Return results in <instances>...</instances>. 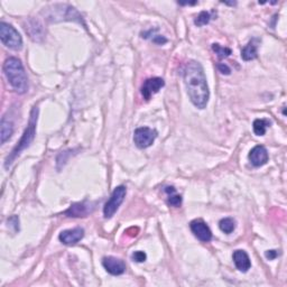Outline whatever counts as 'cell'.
<instances>
[{"label": "cell", "mask_w": 287, "mask_h": 287, "mask_svg": "<svg viewBox=\"0 0 287 287\" xmlns=\"http://www.w3.org/2000/svg\"><path fill=\"white\" fill-rule=\"evenodd\" d=\"M184 83L191 102L196 108L204 109L210 97L207 77L202 65L196 61H190L184 69Z\"/></svg>", "instance_id": "6da1fadb"}, {"label": "cell", "mask_w": 287, "mask_h": 287, "mask_svg": "<svg viewBox=\"0 0 287 287\" xmlns=\"http://www.w3.org/2000/svg\"><path fill=\"white\" fill-rule=\"evenodd\" d=\"M3 70L10 86L17 93L23 95L28 89V79L24 66L17 57H9L5 61Z\"/></svg>", "instance_id": "7a4b0ae2"}, {"label": "cell", "mask_w": 287, "mask_h": 287, "mask_svg": "<svg viewBox=\"0 0 287 287\" xmlns=\"http://www.w3.org/2000/svg\"><path fill=\"white\" fill-rule=\"evenodd\" d=\"M37 119H38V108L33 107L32 111H30V117L28 121V126L25 129V132L22 136V138L18 142V144L15 146V148L12 150L6 160H5V168L8 169L10 165L14 163V160L16 159L20 153L25 150L26 148L29 147V145L33 143L36 134V125H37Z\"/></svg>", "instance_id": "3957f363"}, {"label": "cell", "mask_w": 287, "mask_h": 287, "mask_svg": "<svg viewBox=\"0 0 287 287\" xmlns=\"http://www.w3.org/2000/svg\"><path fill=\"white\" fill-rule=\"evenodd\" d=\"M43 13L45 14V18L51 20V22L56 23L62 22V20H73V22H77L83 26H86L81 14L74 7H71L69 5L56 4L46 8Z\"/></svg>", "instance_id": "277c9868"}, {"label": "cell", "mask_w": 287, "mask_h": 287, "mask_svg": "<svg viewBox=\"0 0 287 287\" xmlns=\"http://www.w3.org/2000/svg\"><path fill=\"white\" fill-rule=\"evenodd\" d=\"M0 39H2L3 44L10 50L19 51L23 48L22 36L12 25L5 22L0 23Z\"/></svg>", "instance_id": "5b68a950"}, {"label": "cell", "mask_w": 287, "mask_h": 287, "mask_svg": "<svg viewBox=\"0 0 287 287\" xmlns=\"http://www.w3.org/2000/svg\"><path fill=\"white\" fill-rule=\"evenodd\" d=\"M126 193H127V189H126V186H124V185L117 186L116 189L113 190L110 199L107 201V203L104 204V208H103L104 218L110 219L114 216V213L117 212L119 207L121 206V203L124 202L125 197H126Z\"/></svg>", "instance_id": "8992f818"}, {"label": "cell", "mask_w": 287, "mask_h": 287, "mask_svg": "<svg viewBox=\"0 0 287 287\" xmlns=\"http://www.w3.org/2000/svg\"><path fill=\"white\" fill-rule=\"evenodd\" d=\"M157 137V132L148 127H140L135 130L134 142L138 148H147L152 146Z\"/></svg>", "instance_id": "52a82bcc"}, {"label": "cell", "mask_w": 287, "mask_h": 287, "mask_svg": "<svg viewBox=\"0 0 287 287\" xmlns=\"http://www.w3.org/2000/svg\"><path fill=\"white\" fill-rule=\"evenodd\" d=\"M191 231L193 234L200 240L202 242H209L211 241L212 239V232L210 230V228L208 227V224L201 220V219H197V220H193L190 224Z\"/></svg>", "instance_id": "ba28073f"}, {"label": "cell", "mask_w": 287, "mask_h": 287, "mask_svg": "<svg viewBox=\"0 0 287 287\" xmlns=\"http://www.w3.org/2000/svg\"><path fill=\"white\" fill-rule=\"evenodd\" d=\"M164 86L165 82L161 77H150V79H147L144 82L140 92H142V95L146 100L148 101L152 96L157 93Z\"/></svg>", "instance_id": "9c48e42d"}, {"label": "cell", "mask_w": 287, "mask_h": 287, "mask_svg": "<svg viewBox=\"0 0 287 287\" xmlns=\"http://www.w3.org/2000/svg\"><path fill=\"white\" fill-rule=\"evenodd\" d=\"M102 265L104 269L113 276L122 275L125 271H126V264H125L121 259L112 257V256L104 257L102 260Z\"/></svg>", "instance_id": "30bf717a"}, {"label": "cell", "mask_w": 287, "mask_h": 287, "mask_svg": "<svg viewBox=\"0 0 287 287\" xmlns=\"http://www.w3.org/2000/svg\"><path fill=\"white\" fill-rule=\"evenodd\" d=\"M93 204L91 202H79L72 204L67 210L64 212V215L66 217L70 218H83L87 217L89 213H91L93 211Z\"/></svg>", "instance_id": "8fae6325"}, {"label": "cell", "mask_w": 287, "mask_h": 287, "mask_svg": "<svg viewBox=\"0 0 287 287\" xmlns=\"http://www.w3.org/2000/svg\"><path fill=\"white\" fill-rule=\"evenodd\" d=\"M85 237V230L82 228H73L69 230H64L60 233V241L66 246L75 244Z\"/></svg>", "instance_id": "7c38bea8"}, {"label": "cell", "mask_w": 287, "mask_h": 287, "mask_svg": "<svg viewBox=\"0 0 287 287\" xmlns=\"http://www.w3.org/2000/svg\"><path fill=\"white\" fill-rule=\"evenodd\" d=\"M249 160L255 168H260L268 161V152L264 146H256L249 153Z\"/></svg>", "instance_id": "4fadbf2b"}, {"label": "cell", "mask_w": 287, "mask_h": 287, "mask_svg": "<svg viewBox=\"0 0 287 287\" xmlns=\"http://www.w3.org/2000/svg\"><path fill=\"white\" fill-rule=\"evenodd\" d=\"M24 28L26 30V33H28L29 37L36 42H39L44 37L43 25H42L38 20L35 19L27 20V25H25Z\"/></svg>", "instance_id": "5bb4252c"}, {"label": "cell", "mask_w": 287, "mask_h": 287, "mask_svg": "<svg viewBox=\"0 0 287 287\" xmlns=\"http://www.w3.org/2000/svg\"><path fill=\"white\" fill-rule=\"evenodd\" d=\"M232 258L237 269L242 271V273H246V271H248L250 267H252V262H250L249 256L246 252H243V250H236V252L233 253Z\"/></svg>", "instance_id": "9a60e30c"}, {"label": "cell", "mask_w": 287, "mask_h": 287, "mask_svg": "<svg viewBox=\"0 0 287 287\" xmlns=\"http://www.w3.org/2000/svg\"><path fill=\"white\" fill-rule=\"evenodd\" d=\"M258 43L259 39L253 38L249 43L244 46L241 51V57L243 61L255 60L258 55Z\"/></svg>", "instance_id": "2e32d148"}, {"label": "cell", "mask_w": 287, "mask_h": 287, "mask_svg": "<svg viewBox=\"0 0 287 287\" xmlns=\"http://www.w3.org/2000/svg\"><path fill=\"white\" fill-rule=\"evenodd\" d=\"M14 133V124L12 121H9L6 118H3L2 120V144H5L7 140L12 137V135Z\"/></svg>", "instance_id": "e0dca14e"}, {"label": "cell", "mask_w": 287, "mask_h": 287, "mask_svg": "<svg viewBox=\"0 0 287 287\" xmlns=\"http://www.w3.org/2000/svg\"><path fill=\"white\" fill-rule=\"evenodd\" d=\"M165 192L168 194V203L172 207L179 208L182 204V196L177 194L176 190L173 186H168L165 187Z\"/></svg>", "instance_id": "ac0fdd59"}, {"label": "cell", "mask_w": 287, "mask_h": 287, "mask_svg": "<svg viewBox=\"0 0 287 287\" xmlns=\"http://www.w3.org/2000/svg\"><path fill=\"white\" fill-rule=\"evenodd\" d=\"M219 227H220V230L222 232L230 234L236 229V221L232 218H224L219 222Z\"/></svg>", "instance_id": "d6986e66"}, {"label": "cell", "mask_w": 287, "mask_h": 287, "mask_svg": "<svg viewBox=\"0 0 287 287\" xmlns=\"http://www.w3.org/2000/svg\"><path fill=\"white\" fill-rule=\"evenodd\" d=\"M269 126V121L265 119H256L254 121V133L257 136H264L266 129Z\"/></svg>", "instance_id": "ffe728a7"}, {"label": "cell", "mask_w": 287, "mask_h": 287, "mask_svg": "<svg viewBox=\"0 0 287 287\" xmlns=\"http://www.w3.org/2000/svg\"><path fill=\"white\" fill-rule=\"evenodd\" d=\"M212 50H213V52H215V53L217 54V56H218L220 60L226 59V57L230 56L231 53H232L230 49L223 48V46L219 45V44H213V45H212Z\"/></svg>", "instance_id": "44dd1931"}, {"label": "cell", "mask_w": 287, "mask_h": 287, "mask_svg": "<svg viewBox=\"0 0 287 287\" xmlns=\"http://www.w3.org/2000/svg\"><path fill=\"white\" fill-rule=\"evenodd\" d=\"M210 20H211L210 13L201 12L199 15H197V17L195 18L194 24L197 26V27H201V26H204V25L210 23Z\"/></svg>", "instance_id": "7402d4cb"}, {"label": "cell", "mask_w": 287, "mask_h": 287, "mask_svg": "<svg viewBox=\"0 0 287 287\" xmlns=\"http://www.w3.org/2000/svg\"><path fill=\"white\" fill-rule=\"evenodd\" d=\"M132 257H133L135 262L143 263V262H145L146 258H147V256H146V254L144 252H135Z\"/></svg>", "instance_id": "603a6c76"}, {"label": "cell", "mask_w": 287, "mask_h": 287, "mask_svg": "<svg viewBox=\"0 0 287 287\" xmlns=\"http://www.w3.org/2000/svg\"><path fill=\"white\" fill-rule=\"evenodd\" d=\"M218 70H219V72H221L222 74H226V75H229L231 73L230 67H229L227 64H219Z\"/></svg>", "instance_id": "cb8c5ba5"}, {"label": "cell", "mask_w": 287, "mask_h": 287, "mask_svg": "<svg viewBox=\"0 0 287 287\" xmlns=\"http://www.w3.org/2000/svg\"><path fill=\"white\" fill-rule=\"evenodd\" d=\"M265 256L267 257L269 260H273L278 256V253L276 252V250H267V252L265 253Z\"/></svg>", "instance_id": "d4e9b609"}, {"label": "cell", "mask_w": 287, "mask_h": 287, "mask_svg": "<svg viewBox=\"0 0 287 287\" xmlns=\"http://www.w3.org/2000/svg\"><path fill=\"white\" fill-rule=\"evenodd\" d=\"M153 42L154 43H157V44H164V43H166V42H168V39L166 38H164L163 36H156V37L153 39Z\"/></svg>", "instance_id": "484cf974"}]
</instances>
